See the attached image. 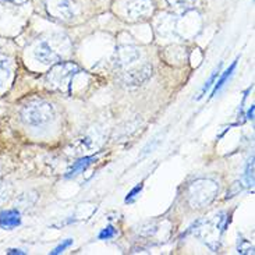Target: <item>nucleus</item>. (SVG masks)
<instances>
[{
	"label": "nucleus",
	"instance_id": "f257e3e1",
	"mask_svg": "<svg viewBox=\"0 0 255 255\" xmlns=\"http://www.w3.org/2000/svg\"><path fill=\"white\" fill-rule=\"evenodd\" d=\"M80 73V67L73 62H59L53 64V67L46 76L49 87L60 92H66L67 95L71 94L73 81Z\"/></svg>",
	"mask_w": 255,
	"mask_h": 255
},
{
	"label": "nucleus",
	"instance_id": "f03ea898",
	"mask_svg": "<svg viewBox=\"0 0 255 255\" xmlns=\"http://www.w3.org/2000/svg\"><path fill=\"white\" fill-rule=\"evenodd\" d=\"M55 116L56 112L53 105L43 101V99L29 101L21 109V120L25 125L32 126V127L48 125L55 119Z\"/></svg>",
	"mask_w": 255,
	"mask_h": 255
},
{
	"label": "nucleus",
	"instance_id": "7ed1b4c3",
	"mask_svg": "<svg viewBox=\"0 0 255 255\" xmlns=\"http://www.w3.org/2000/svg\"><path fill=\"white\" fill-rule=\"evenodd\" d=\"M228 225L226 214H219L211 221H201L195 225V236L200 237L211 250L216 251L221 243L222 235Z\"/></svg>",
	"mask_w": 255,
	"mask_h": 255
},
{
	"label": "nucleus",
	"instance_id": "20e7f679",
	"mask_svg": "<svg viewBox=\"0 0 255 255\" xmlns=\"http://www.w3.org/2000/svg\"><path fill=\"white\" fill-rule=\"evenodd\" d=\"M219 191V184L212 179H198L193 181L187 190L188 204L193 208H204L209 205Z\"/></svg>",
	"mask_w": 255,
	"mask_h": 255
},
{
	"label": "nucleus",
	"instance_id": "39448f33",
	"mask_svg": "<svg viewBox=\"0 0 255 255\" xmlns=\"http://www.w3.org/2000/svg\"><path fill=\"white\" fill-rule=\"evenodd\" d=\"M48 15L57 21H70L74 17L71 0H42Z\"/></svg>",
	"mask_w": 255,
	"mask_h": 255
},
{
	"label": "nucleus",
	"instance_id": "423d86ee",
	"mask_svg": "<svg viewBox=\"0 0 255 255\" xmlns=\"http://www.w3.org/2000/svg\"><path fill=\"white\" fill-rule=\"evenodd\" d=\"M34 57L43 66H53L62 60V55L48 41H39L34 49Z\"/></svg>",
	"mask_w": 255,
	"mask_h": 255
},
{
	"label": "nucleus",
	"instance_id": "0eeeda50",
	"mask_svg": "<svg viewBox=\"0 0 255 255\" xmlns=\"http://www.w3.org/2000/svg\"><path fill=\"white\" fill-rule=\"evenodd\" d=\"M152 13H153L152 0H131L127 4V17L131 21L145 20Z\"/></svg>",
	"mask_w": 255,
	"mask_h": 255
},
{
	"label": "nucleus",
	"instance_id": "6e6552de",
	"mask_svg": "<svg viewBox=\"0 0 255 255\" xmlns=\"http://www.w3.org/2000/svg\"><path fill=\"white\" fill-rule=\"evenodd\" d=\"M152 76V66L145 63L139 67H135V69L130 70L123 74L122 77V81L128 87H137V85H141L142 83H145L149 77Z\"/></svg>",
	"mask_w": 255,
	"mask_h": 255
},
{
	"label": "nucleus",
	"instance_id": "1a4fd4ad",
	"mask_svg": "<svg viewBox=\"0 0 255 255\" xmlns=\"http://www.w3.org/2000/svg\"><path fill=\"white\" fill-rule=\"evenodd\" d=\"M141 57V52L134 46H122L116 50V56H115V63L118 67H127L139 60Z\"/></svg>",
	"mask_w": 255,
	"mask_h": 255
},
{
	"label": "nucleus",
	"instance_id": "9d476101",
	"mask_svg": "<svg viewBox=\"0 0 255 255\" xmlns=\"http://www.w3.org/2000/svg\"><path fill=\"white\" fill-rule=\"evenodd\" d=\"M13 74H11V60L6 55L0 53V94L7 90V87L11 84Z\"/></svg>",
	"mask_w": 255,
	"mask_h": 255
},
{
	"label": "nucleus",
	"instance_id": "9b49d317",
	"mask_svg": "<svg viewBox=\"0 0 255 255\" xmlns=\"http://www.w3.org/2000/svg\"><path fill=\"white\" fill-rule=\"evenodd\" d=\"M21 225V214L17 209H6L0 211V229L11 230Z\"/></svg>",
	"mask_w": 255,
	"mask_h": 255
},
{
	"label": "nucleus",
	"instance_id": "f8f14e48",
	"mask_svg": "<svg viewBox=\"0 0 255 255\" xmlns=\"http://www.w3.org/2000/svg\"><path fill=\"white\" fill-rule=\"evenodd\" d=\"M95 160H97L95 156H84V158L78 159L77 162H74V163L71 165V167L69 169V172L66 173V177H67V179H71V177H74L77 174L83 173L84 170H87L88 166L92 165Z\"/></svg>",
	"mask_w": 255,
	"mask_h": 255
},
{
	"label": "nucleus",
	"instance_id": "ddd939ff",
	"mask_svg": "<svg viewBox=\"0 0 255 255\" xmlns=\"http://www.w3.org/2000/svg\"><path fill=\"white\" fill-rule=\"evenodd\" d=\"M200 3V0H167V4L170 6L173 11L179 14H184Z\"/></svg>",
	"mask_w": 255,
	"mask_h": 255
},
{
	"label": "nucleus",
	"instance_id": "4468645a",
	"mask_svg": "<svg viewBox=\"0 0 255 255\" xmlns=\"http://www.w3.org/2000/svg\"><path fill=\"white\" fill-rule=\"evenodd\" d=\"M237 62H239V59H236L235 62L232 63V66H230V67L223 73V76L219 78V81H218L216 84H214L215 87H214V90H212V94H211V98L216 97V94H218V92H219V91L226 85V83L229 81V78L233 76V73H235V70H236V66H237Z\"/></svg>",
	"mask_w": 255,
	"mask_h": 255
},
{
	"label": "nucleus",
	"instance_id": "2eb2a0df",
	"mask_svg": "<svg viewBox=\"0 0 255 255\" xmlns=\"http://www.w3.org/2000/svg\"><path fill=\"white\" fill-rule=\"evenodd\" d=\"M91 148V139L90 138H80L78 141H76L74 144H73V149L74 151H71V153H81L83 151H87V149H90Z\"/></svg>",
	"mask_w": 255,
	"mask_h": 255
},
{
	"label": "nucleus",
	"instance_id": "dca6fc26",
	"mask_svg": "<svg viewBox=\"0 0 255 255\" xmlns=\"http://www.w3.org/2000/svg\"><path fill=\"white\" fill-rule=\"evenodd\" d=\"M244 177H246L247 186H253L254 184V156H251V159L247 162Z\"/></svg>",
	"mask_w": 255,
	"mask_h": 255
},
{
	"label": "nucleus",
	"instance_id": "f3484780",
	"mask_svg": "<svg viewBox=\"0 0 255 255\" xmlns=\"http://www.w3.org/2000/svg\"><path fill=\"white\" fill-rule=\"evenodd\" d=\"M237 251H239V254H254V247L246 239H239Z\"/></svg>",
	"mask_w": 255,
	"mask_h": 255
},
{
	"label": "nucleus",
	"instance_id": "a211bd4d",
	"mask_svg": "<svg viewBox=\"0 0 255 255\" xmlns=\"http://www.w3.org/2000/svg\"><path fill=\"white\" fill-rule=\"evenodd\" d=\"M219 71H221V64H219V67H218V69L215 70V71H214V74H212V76L209 77V80H208L207 83L204 84V87H202V90H201V95H200V98L204 97V95H205V94H207V91L211 90V87H212V85H214L215 81H216V78H218V77H219V74H221V73H219Z\"/></svg>",
	"mask_w": 255,
	"mask_h": 255
},
{
	"label": "nucleus",
	"instance_id": "6ab92c4d",
	"mask_svg": "<svg viewBox=\"0 0 255 255\" xmlns=\"http://www.w3.org/2000/svg\"><path fill=\"white\" fill-rule=\"evenodd\" d=\"M116 229L113 228V226H106V228L99 233V240H111V239H113L115 236H116Z\"/></svg>",
	"mask_w": 255,
	"mask_h": 255
},
{
	"label": "nucleus",
	"instance_id": "aec40b11",
	"mask_svg": "<svg viewBox=\"0 0 255 255\" xmlns=\"http://www.w3.org/2000/svg\"><path fill=\"white\" fill-rule=\"evenodd\" d=\"M71 244H73V240H71V239H67V240H64V242H63V243H60V244H59V246H57V247H56V249L53 250V251H52L50 254H52V255L62 254L63 251H64V250L69 249Z\"/></svg>",
	"mask_w": 255,
	"mask_h": 255
},
{
	"label": "nucleus",
	"instance_id": "412c9836",
	"mask_svg": "<svg viewBox=\"0 0 255 255\" xmlns=\"http://www.w3.org/2000/svg\"><path fill=\"white\" fill-rule=\"evenodd\" d=\"M141 190H142V184H138L137 187H134L130 193L127 194V197H126V202H131V201L137 197V194H139V191H141Z\"/></svg>",
	"mask_w": 255,
	"mask_h": 255
},
{
	"label": "nucleus",
	"instance_id": "4be33fe9",
	"mask_svg": "<svg viewBox=\"0 0 255 255\" xmlns=\"http://www.w3.org/2000/svg\"><path fill=\"white\" fill-rule=\"evenodd\" d=\"M7 254H25L24 251H21V250H15V249H11L7 251Z\"/></svg>",
	"mask_w": 255,
	"mask_h": 255
},
{
	"label": "nucleus",
	"instance_id": "5701e85b",
	"mask_svg": "<svg viewBox=\"0 0 255 255\" xmlns=\"http://www.w3.org/2000/svg\"><path fill=\"white\" fill-rule=\"evenodd\" d=\"M4 1H10V3H14V4H22V3H25L28 0H4Z\"/></svg>",
	"mask_w": 255,
	"mask_h": 255
},
{
	"label": "nucleus",
	"instance_id": "b1692460",
	"mask_svg": "<svg viewBox=\"0 0 255 255\" xmlns=\"http://www.w3.org/2000/svg\"><path fill=\"white\" fill-rule=\"evenodd\" d=\"M253 116H254V106H251V109L247 113V118L249 119H253Z\"/></svg>",
	"mask_w": 255,
	"mask_h": 255
}]
</instances>
